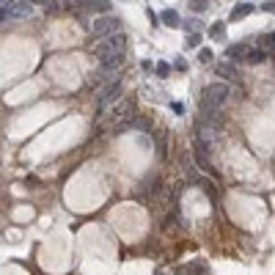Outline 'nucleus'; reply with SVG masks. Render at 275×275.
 <instances>
[{
    "label": "nucleus",
    "mask_w": 275,
    "mask_h": 275,
    "mask_svg": "<svg viewBox=\"0 0 275 275\" xmlns=\"http://www.w3.org/2000/svg\"><path fill=\"white\" fill-rule=\"evenodd\" d=\"M116 28H119V22H116L113 17H107V19H94V28H91V36H94V39H105V36L110 39V36H116V33H113Z\"/></svg>",
    "instance_id": "f257e3e1"
},
{
    "label": "nucleus",
    "mask_w": 275,
    "mask_h": 275,
    "mask_svg": "<svg viewBox=\"0 0 275 275\" xmlns=\"http://www.w3.org/2000/svg\"><path fill=\"white\" fill-rule=\"evenodd\" d=\"M160 19H163L165 25H179V14H176V11H173V9L163 11V14H160Z\"/></svg>",
    "instance_id": "f03ea898"
},
{
    "label": "nucleus",
    "mask_w": 275,
    "mask_h": 275,
    "mask_svg": "<svg viewBox=\"0 0 275 275\" xmlns=\"http://www.w3.org/2000/svg\"><path fill=\"white\" fill-rule=\"evenodd\" d=\"M250 9H253V6H248V3H240V9H234L231 17H234V19H240V17H245V14H250Z\"/></svg>",
    "instance_id": "7ed1b4c3"
},
{
    "label": "nucleus",
    "mask_w": 275,
    "mask_h": 275,
    "mask_svg": "<svg viewBox=\"0 0 275 275\" xmlns=\"http://www.w3.org/2000/svg\"><path fill=\"white\" fill-rule=\"evenodd\" d=\"M209 36L220 39V36H223V22H215V25H212V31H209Z\"/></svg>",
    "instance_id": "20e7f679"
},
{
    "label": "nucleus",
    "mask_w": 275,
    "mask_h": 275,
    "mask_svg": "<svg viewBox=\"0 0 275 275\" xmlns=\"http://www.w3.org/2000/svg\"><path fill=\"white\" fill-rule=\"evenodd\" d=\"M168 72H171V66H168V63H157V75H160V77H165Z\"/></svg>",
    "instance_id": "39448f33"
},
{
    "label": "nucleus",
    "mask_w": 275,
    "mask_h": 275,
    "mask_svg": "<svg viewBox=\"0 0 275 275\" xmlns=\"http://www.w3.org/2000/svg\"><path fill=\"white\" fill-rule=\"evenodd\" d=\"M198 58H201V63H206V61H212V52H209V50H201V52H198Z\"/></svg>",
    "instance_id": "423d86ee"
}]
</instances>
